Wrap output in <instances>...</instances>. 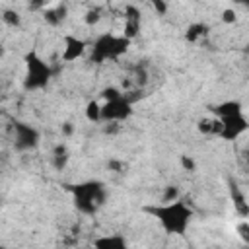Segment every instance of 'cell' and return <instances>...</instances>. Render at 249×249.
Instances as JSON below:
<instances>
[{"label":"cell","instance_id":"obj_1","mask_svg":"<svg viewBox=\"0 0 249 249\" xmlns=\"http://www.w3.org/2000/svg\"><path fill=\"white\" fill-rule=\"evenodd\" d=\"M146 212H150L160 226L163 228L165 233L171 235H183L187 231V228L191 226V220L195 216V210L179 196L171 202H161L156 206H148Z\"/></svg>","mask_w":249,"mask_h":249},{"label":"cell","instance_id":"obj_2","mask_svg":"<svg viewBox=\"0 0 249 249\" xmlns=\"http://www.w3.org/2000/svg\"><path fill=\"white\" fill-rule=\"evenodd\" d=\"M130 39L124 35H115V33H101L93 45L89 47V60L93 64H105V62H115L119 60L130 47Z\"/></svg>","mask_w":249,"mask_h":249},{"label":"cell","instance_id":"obj_3","mask_svg":"<svg viewBox=\"0 0 249 249\" xmlns=\"http://www.w3.org/2000/svg\"><path fill=\"white\" fill-rule=\"evenodd\" d=\"M68 189L74 196V204L80 214L93 216L99 210V206L105 202V187L101 181H84L70 185Z\"/></svg>","mask_w":249,"mask_h":249},{"label":"cell","instance_id":"obj_4","mask_svg":"<svg viewBox=\"0 0 249 249\" xmlns=\"http://www.w3.org/2000/svg\"><path fill=\"white\" fill-rule=\"evenodd\" d=\"M25 78H23V88L27 91H35V89H43L47 88V84L53 78V68L49 66V62H45L35 51H29L25 56Z\"/></svg>","mask_w":249,"mask_h":249},{"label":"cell","instance_id":"obj_5","mask_svg":"<svg viewBox=\"0 0 249 249\" xmlns=\"http://www.w3.org/2000/svg\"><path fill=\"white\" fill-rule=\"evenodd\" d=\"M130 115H132V101L124 91L123 95L115 99H107L101 105V121L105 123H121V121H126Z\"/></svg>","mask_w":249,"mask_h":249},{"label":"cell","instance_id":"obj_6","mask_svg":"<svg viewBox=\"0 0 249 249\" xmlns=\"http://www.w3.org/2000/svg\"><path fill=\"white\" fill-rule=\"evenodd\" d=\"M41 140V134L35 126H31L29 123L23 121H16L14 123V146L18 152H27L33 150Z\"/></svg>","mask_w":249,"mask_h":249},{"label":"cell","instance_id":"obj_7","mask_svg":"<svg viewBox=\"0 0 249 249\" xmlns=\"http://www.w3.org/2000/svg\"><path fill=\"white\" fill-rule=\"evenodd\" d=\"M220 123H222V130H220V136L224 140H235L239 138L245 130H247V117L243 111L239 113H231V115H224V117H218Z\"/></svg>","mask_w":249,"mask_h":249},{"label":"cell","instance_id":"obj_8","mask_svg":"<svg viewBox=\"0 0 249 249\" xmlns=\"http://www.w3.org/2000/svg\"><path fill=\"white\" fill-rule=\"evenodd\" d=\"M62 54H60V60L62 62H74L78 58H82L88 51V43L84 39H80L78 35H72V33H66L62 37Z\"/></svg>","mask_w":249,"mask_h":249},{"label":"cell","instance_id":"obj_9","mask_svg":"<svg viewBox=\"0 0 249 249\" xmlns=\"http://www.w3.org/2000/svg\"><path fill=\"white\" fill-rule=\"evenodd\" d=\"M140 27H142V16H140V10L132 4H126L124 6V25H123V35L126 39H134L138 33H140Z\"/></svg>","mask_w":249,"mask_h":249},{"label":"cell","instance_id":"obj_10","mask_svg":"<svg viewBox=\"0 0 249 249\" xmlns=\"http://www.w3.org/2000/svg\"><path fill=\"white\" fill-rule=\"evenodd\" d=\"M66 16H68V6H66L64 2L43 10V19H45V23H49V25H53V27L60 25V23L66 19Z\"/></svg>","mask_w":249,"mask_h":249},{"label":"cell","instance_id":"obj_11","mask_svg":"<svg viewBox=\"0 0 249 249\" xmlns=\"http://www.w3.org/2000/svg\"><path fill=\"white\" fill-rule=\"evenodd\" d=\"M95 247H101V249H124L126 247V239L119 233H111V235H103V237H97L93 241Z\"/></svg>","mask_w":249,"mask_h":249},{"label":"cell","instance_id":"obj_12","mask_svg":"<svg viewBox=\"0 0 249 249\" xmlns=\"http://www.w3.org/2000/svg\"><path fill=\"white\" fill-rule=\"evenodd\" d=\"M208 33H210V27H208L206 23H202V21H196V23H191V25L187 27L185 39H187L189 43H198V41L204 39Z\"/></svg>","mask_w":249,"mask_h":249},{"label":"cell","instance_id":"obj_13","mask_svg":"<svg viewBox=\"0 0 249 249\" xmlns=\"http://www.w3.org/2000/svg\"><path fill=\"white\" fill-rule=\"evenodd\" d=\"M68 160H70L68 148H66L64 144H56L54 150H53V165H54V169H56V171H62V169L66 167Z\"/></svg>","mask_w":249,"mask_h":249},{"label":"cell","instance_id":"obj_14","mask_svg":"<svg viewBox=\"0 0 249 249\" xmlns=\"http://www.w3.org/2000/svg\"><path fill=\"white\" fill-rule=\"evenodd\" d=\"M212 111H214L216 117H224V115H231V113H239V111H243V105H241L239 101H224V103L216 105Z\"/></svg>","mask_w":249,"mask_h":249},{"label":"cell","instance_id":"obj_15","mask_svg":"<svg viewBox=\"0 0 249 249\" xmlns=\"http://www.w3.org/2000/svg\"><path fill=\"white\" fill-rule=\"evenodd\" d=\"M231 198H233V204L237 208V212L245 218L249 214V206H247V200H245V195L237 189V185H231Z\"/></svg>","mask_w":249,"mask_h":249},{"label":"cell","instance_id":"obj_16","mask_svg":"<svg viewBox=\"0 0 249 249\" xmlns=\"http://www.w3.org/2000/svg\"><path fill=\"white\" fill-rule=\"evenodd\" d=\"M101 18H103V10L99 8V6H93V8H89L86 14H84V23L86 25H97L99 21H101Z\"/></svg>","mask_w":249,"mask_h":249},{"label":"cell","instance_id":"obj_17","mask_svg":"<svg viewBox=\"0 0 249 249\" xmlns=\"http://www.w3.org/2000/svg\"><path fill=\"white\" fill-rule=\"evenodd\" d=\"M86 119H88L89 123H99V121H101V105H99L95 99L86 105Z\"/></svg>","mask_w":249,"mask_h":249},{"label":"cell","instance_id":"obj_18","mask_svg":"<svg viewBox=\"0 0 249 249\" xmlns=\"http://www.w3.org/2000/svg\"><path fill=\"white\" fill-rule=\"evenodd\" d=\"M2 21H4L8 27H19V25H21V16H19V12L8 8V10L2 12Z\"/></svg>","mask_w":249,"mask_h":249},{"label":"cell","instance_id":"obj_19","mask_svg":"<svg viewBox=\"0 0 249 249\" xmlns=\"http://www.w3.org/2000/svg\"><path fill=\"white\" fill-rule=\"evenodd\" d=\"M119 95H123V89L121 88H115V86H109V88H103L101 89V97L107 101V99H115V97H119Z\"/></svg>","mask_w":249,"mask_h":249},{"label":"cell","instance_id":"obj_20","mask_svg":"<svg viewBox=\"0 0 249 249\" xmlns=\"http://www.w3.org/2000/svg\"><path fill=\"white\" fill-rule=\"evenodd\" d=\"M175 198H179V189L177 187H165V191H163V196H161V202H171V200H175Z\"/></svg>","mask_w":249,"mask_h":249},{"label":"cell","instance_id":"obj_21","mask_svg":"<svg viewBox=\"0 0 249 249\" xmlns=\"http://www.w3.org/2000/svg\"><path fill=\"white\" fill-rule=\"evenodd\" d=\"M222 21H224V23H235V21H237V12H235L233 8H226V10L222 12Z\"/></svg>","mask_w":249,"mask_h":249},{"label":"cell","instance_id":"obj_22","mask_svg":"<svg viewBox=\"0 0 249 249\" xmlns=\"http://www.w3.org/2000/svg\"><path fill=\"white\" fill-rule=\"evenodd\" d=\"M150 2H152L154 10H156L160 16H165V14H167V10H169V4H167V0H150Z\"/></svg>","mask_w":249,"mask_h":249},{"label":"cell","instance_id":"obj_23","mask_svg":"<svg viewBox=\"0 0 249 249\" xmlns=\"http://www.w3.org/2000/svg\"><path fill=\"white\" fill-rule=\"evenodd\" d=\"M181 165H183V169H187V171H195V161H193L189 156H181Z\"/></svg>","mask_w":249,"mask_h":249},{"label":"cell","instance_id":"obj_24","mask_svg":"<svg viewBox=\"0 0 249 249\" xmlns=\"http://www.w3.org/2000/svg\"><path fill=\"white\" fill-rule=\"evenodd\" d=\"M47 8V0H33L29 4V10H45Z\"/></svg>","mask_w":249,"mask_h":249},{"label":"cell","instance_id":"obj_25","mask_svg":"<svg viewBox=\"0 0 249 249\" xmlns=\"http://www.w3.org/2000/svg\"><path fill=\"white\" fill-rule=\"evenodd\" d=\"M247 231H249V226H247V222H241V224H239V235H241L245 241H249V235H247Z\"/></svg>","mask_w":249,"mask_h":249},{"label":"cell","instance_id":"obj_26","mask_svg":"<svg viewBox=\"0 0 249 249\" xmlns=\"http://www.w3.org/2000/svg\"><path fill=\"white\" fill-rule=\"evenodd\" d=\"M72 130H74V128H72V123H64V124H62V132H64L66 136L72 134Z\"/></svg>","mask_w":249,"mask_h":249},{"label":"cell","instance_id":"obj_27","mask_svg":"<svg viewBox=\"0 0 249 249\" xmlns=\"http://www.w3.org/2000/svg\"><path fill=\"white\" fill-rule=\"evenodd\" d=\"M4 53H6V49H4V45H0V58L4 56Z\"/></svg>","mask_w":249,"mask_h":249},{"label":"cell","instance_id":"obj_28","mask_svg":"<svg viewBox=\"0 0 249 249\" xmlns=\"http://www.w3.org/2000/svg\"><path fill=\"white\" fill-rule=\"evenodd\" d=\"M0 126H2V117H0Z\"/></svg>","mask_w":249,"mask_h":249},{"label":"cell","instance_id":"obj_29","mask_svg":"<svg viewBox=\"0 0 249 249\" xmlns=\"http://www.w3.org/2000/svg\"><path fill=\"white\" fill-rule=\"evenodd\" d=\"M239 2H247V0H239Z\"/></svg>","mask_w":249,"mask_h":249}]
</instances>
